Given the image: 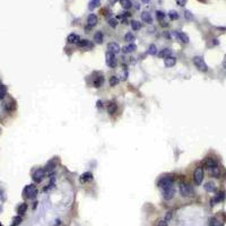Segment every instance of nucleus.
I'll use <instances>...</instances> for the list:
<instances>
[{
  "instance_id": "1",
  "label": "nucleus",
  "mask_w": 226,
  "mask_h": 226,
  "mask_svg": "<svg viewBox=\"0 0 226 226\" xmlns=\"http://www.w3.org/2000/svg\"><path fill=\"white\" fill-rule=\"evenodd\" d=\"M24 196L27 199H35L37 196V189L34 184H29L24 189Z\"/></svg>"
},
{
  "instance_id": "2",
  "label": "nucleus",
  "mask_w": 226,
  "mask_h": 226,
  "mask_svg": "<svg viewBox=\"0 0 226 226\" xmlns=\"http://www.w3.org/2000/svg\"><path fill=\"white\" fill-rule=\"evenodd\" d=\"M193 63H194V66H196L200 71L206 72V71L208 70V66L206 65V62H205V60L202 59V57H194V58H193Z\"/></svg>"
},
{
  "instance_id": "3",
  "label": "nucleus",
  "mask_w": 226,
  "mask_h": 226,
  "mask_svg": "<svg viewBox=\"0 0 226 226\" xmlns=\"http://www.w3.org/2000/svg\"><path fill=\"white\" fill-rule=\"evenodd\" d=\"M193 180H194V183L197 185H200L202 183V180H204V168L202 167H197L196 168L194 174H193Z\"/></svg>"
},
{
  "instance_id": "4",
  "label": "nucleus",
  "mask_w": 226,
  "mask_h": 226,
  "mask_svg": "<svg viewBox=\"0 0 226 226\" xmlns=\"http://www.w3.org/2000/svg\"><path fill=\"white\" fill-rule=\"evenodd\" d=\"M32 178H33L34 182H36V183L42 182L43 179L45 178V171H44L43 168H37L34 173H33V176H32Z\"/></svg>"
},
{
  "instance_id": "5",
  "label": "nucleus",
  "mask_w": 226,
  "mask_h": 226,
  "mask_svg": "<svg viewBox=\"0 0 226 226\" xmlns=\"http://www.w3.org/2000/svg\"><path fill=\"white\" fill-rule=\"evenodd\" d=\"M105 58H106V65H107L110 68H114V67L117 66V59H115L114 53L106 52Z\"/></svg>"
},
{
  "instance_id": "6",
  "label": "nucleus",
  "mask_w": 226,
  "mask_h": 226,
  "mask_svg": "<svg viewBox=\"0 0 226 226\" xmlns=\"http://www.w3.org/2000/svg\"><path fill=\"white\" fill-rule=\"evenodd\" d=\"M158 187L162 188V189H166V188L173 187V179H171V178H163L162 180H159Z\"/></svg>"
},
{
  "instance_id": "7",
  "label": "nucleus",
  "mask_w": 226,
  "mask_h": 226,
  "mask_svg": "<svg viewBox=\"0 0 226 226\" xmlns=\"http://www.w3.org/2000/svg\"><path fill=\"white\" fill-rule=\"evenodd\" d=\"M180 193L182 197H189L191 194V188L187 183H181L180 184Z\"/></svg>"
},
{
  "instance_id": "8",
  "label": "nucleus",
  "mask_w": 226,
  "mask_h": 226,
  "mask_svg": "<svg viewBox=\"0 0 226 226\" xmlns=\"http://www.w3.org/2000/svg\"><path fill=\"white\" fill-rule=\"evenodd\" d=\"M174 194H175V189H174V187H170V188L163 189V197H164L166 200H171L174 197Z\"/></svg>"
},
{
  "instance_id": "9",
  "label": "nucleus",
  "mask_w": 226,
  "mask_h": 226,
  "mask_svg": "<svg viewBox=\"0 0 226 226\" xmlns=\"http://www.w3.org/2000/svg\"><path fill=\"white\" fill-rule=\"evenodd\" d=\"M205 166H206L208 170H213V168H215V167H218V163L215 158L208 157V158L205 159Z\"/></svg>"
},
{
  "instance_id": "10",
  "label": "nucleus",
  "mask_w": 226,
  "mask_h": 226,
  "mask_svg": "<svg viewBox=\"0 0 226 226\" xmlns=\"http://www.w3.org/2000/svg\"><path fill=\"white\" fill-rule=\"evenodd\" d=\"M107 50H109V52L115 54V53L120 52V46H119V44L115 43V42H111V43L107 44Z\"/></svg>"
},
{
  "instance_id": "11",
  "label": "nucleus",
  "mask_w": 226,
  "mask_h": 226,
  "mask_svg": "<svg viewBox=\"0 0 226 226\" xmlns=\"http://www.w3.org/2000/svg\"><path fill=\"white\" fill-rule=\"evenodd\" d=\"M173 34L175 35L182 43H189V41H190V40H189V36L187 34H184V33H182V32H174Z\"/></svg>"
},
{
  "instance_id": "12",
  "label": "nucleus",
  "mask_w": 226,
  "mask_h": 226,
  "mask_svg": "<svg viewBox=\"0 0 226 226\" xmlns=\"http://www.w3.org/2000/svg\"><path fill=\"white\" fill-rule=\"evenodd\" d=\"M204 188H205V190L207 192H215L216 191V184L214 182H211V181H209L207 182L205 185H204Z\"/></svg>"
},
{
  "instance_id": "13",
  "label": "nucleus",
  "mask_w": 226,
  "mask_h": 226,
  "mask_svg": "<svg viewBox=\"0 0 226 226\" xmlns=\"http://www.w3.org/2000/svg\"><path fill=\"white\" fill-rule=\"evenodd\" d=\"M164 63H165V67H167V68L173 67L174 65L176 63V58H174V57H167V58H165V60H164Z\"/></svg>"
},
{
  "instance_id": "14",
  "label": "nucleus",
  "mask_w": 226,
  "mask_h": 226,
  "mask_svg": "<svg viewBox=\"0 0 226 226\" xmlns=\"http://www.w3.org/2000/svg\"><path fill=\"white\" fill-rule=\"evenodd\" d=\"M87 23H88L89 26H95L97 24V16L95 14H91L87 18Z\"/></svg>"
},
{
  "instance_id": "15",
  "label": "nucleus",
  "mask_w": 226,
  "mask_h": 226,
  "mask_svg": "<svg viewBox=\"0 0 226 226\" xmlns=\"http://www.w3.org/2000/svg\"><path fill=\"white\" fill-rule=\"evenodd\" d=\"M91 180H93V174L89 173V172H86V173L81 174V176H80V182L81 183L88 182V181H91Z\"/></svg>"
},
{
  "instance_id": "16",
  "label": "nucleus",
  "mask_w": 226,
  "mask_h": 226,
  "mask_svg": "<svg viewBox=\"0 0 226 226\" xmlns=\"http://www.w3.org/2000/svg\"><path fill=\"white\" fill-rule=\"evenodd\" d=\"M136 49H137L136 44L130 43L129 45H126V46H123V48H122V51H123L124 53H131V52H133Z\"/></svg>"
},
{
  "instance_id": "17",
  "label": "nucleus",
  "mask_w": 226,
  "mask_h": 226,
  "mask_svg": "<svg viewBox=\"0 0 226 226\" xmlns=\"http://www.w3.org/2000/svg\"><path fill=\"white\" fill-rule=\"evenodd\" d=\"M141 19H142V22H145L147 24H152V22H153V18L150 16V14L147 13V11H144L141 14Z\"/></svg>"
},
{
  "instance_id": "18",
  "label": "nucleus",
  "mask_w": 226,
  "mask_h": 226,
  "mask_svg": "<svg viewBox=\"0 0 226 226\" xmlns=\"http://www.w3.org/2000/svg\"><path fill=\"white\" fill-rule=\"evenodd\" d=\"M67 41H68V43H78L79 36L77 34H75V33H71V34L68 35Z\"/></svg>"
},
{
  "instance_id": "19",
  "label": "nucleus",
  "mask_w": 226,
  "mask_h": 226,
  "mask_svg": "<svg viewBox=\"0 0 226 226\" xmlns=\"http://www.w3.org/2000/svg\"><path fill=\"white\" fill-rule=\"evenodd\" d=\"M94 41H95L97 44H101L103 42V33L102 32H96L95 34H94Z\"/></svg>"
},
{
  "instance_id": "20",
  "label": "nucleus",
  "mask_w": 226,
  "mask_h": 226,
  "mask_svg": "<svg viewBox=\"0 0 226 226\" xmlns=\"http://www.w3.org/2000/svg\"><path fill=\"white\" fill-rule=\"evenodd\" d=\"M103 83H104V77L103 76H98L97 78L93 81V84H94V86L96 87V88H98V87H101L102 85H103Z\"/></svg>"
},
{
  "instance_id": "21",
  "label": "nucleus",
  "mask_w": 226,
  "mask_h": 226,
  "mask_svg": "<svg viewBox=\"0 0 226 226\" xmlns=\"http://www.w3.org/2000/svg\"><path fill=\"white\" fill-rule=\"evenodd\" d=\"M117 110H118V106H117L115 103H110L107 105V113L109 114H114L117 112Z\"/></svg>"
},
{
  "instance_id": "22",
  "label": "nucleus",
  "mask_w": 226,
  "mask_h": 226,
  "mask_svg": "<svg viewBox=\"0 0 226 226\" xmlns=\"http://www.w3.org/2000/svg\"><path fill=\"white\" fill-rule=\"evenodd\" d=\"M98 6H100V0H91L89 4H88V9L93 10V9H95Z\"/></svg>"
},
{
  "instance_id": "23",
  "label": "nucleus",
  "mask_w": 226,
  "mask_h": 226,
  "mask_svg": "<svg viewBox=\"0 0 226 226\" xmlns=\"http://www.w3.org/2000/svg\"><path fill=\"white\" fill-rule=\"evenodd\" d=\"M224 198H225V193H224V192H219L217 196H216V198L211 200V202H213V205H214V202H219V201L224 200Z\"/></svg>"
},
{
  "instance_id": "24",
  "label": "nucleus",
  "mask_w": 226,
  "mask_h": 226,
  "mask_svg": "<svg viewBox=\"0 0 226 226\" xmlns=\"http://www.w3.org/2000/svg\"><path fill=\"white\" fill-rule=\"evenodd\" d=\"M26 210H27V204H25V202H23V204H20V205L18 206V213H19L20 215L25 214Z\"/></svg>"
},
{
  "instance_id": "25",
  "label": "nucleus",
  "mask_w": 226,
  "mask_h": 226,
  "mask_svg": "<svg viewBox=\"0 0 226 226\" xmlns=\"http://www.w3.org/2000/svg\"><path fill=\"white\" fill-rule=\"evenodd\" d=\"M7 95V87L5 85H0V100L5 98Z\"/></svg>"
},
{
  "instance_id": "26",
  "label": "nucleus",
  "mask_w": 226,
  "mask_h": 226,
  "mask_svg": "<svg viewBox=\"0 0 226 226\" xmlns=\"http://www.w3.org/2000/svg\"><path fill=\"white\" fill-rule=\"evenodd\" d=\"M120 4H121V6L124 9H129V8H131V6H132L130 0H120Z\"/></svg>"
},
{
  "instance_id": "27",
  "label": "nucleus",
  "mask_w": 226,
  "mask_h": 226,
  "mask_svg": "<svg viewBox=\"0 0 226 226\" xmlns=\"http://www.w3.org/2000/svg\"><path fill=\"white\" fill-rule=\"evenodd\" d=\"M148 53L152 54V55H156L157 48L155 44H150V45H149V48H148Z\"/></svg>"
},
{
  "instance_id": "28",
  "label": "nucleus",
  "mask_w": 226,
  "mask_h": 226,
  "mask_svg": "<svg viewBox=\"0 0 226 226\" xmlns=\"http://www.w3.org/2000/svg\"><path fill=\"white\" fill-rule=\"evenodd\" d=\"M161 58H167V57H171V50L170 49H164L162 52H159L158 54Z\"/></svg>"
},
{
  "instance_id": "29",
  "label": "nucleus",
  "mask_w": 226,
  "mask_h": 226,
  "mask_svg": "<svg viewBox=\"0 0 226 226\" xmlns=\"http://www.w3.org/2000/svg\"><path fill=\"white\" fill-rule=\"evenodd\" d=\"M131 27H132L133 31H139L140 28H141V24H140L139 22H137V20H132L131 22Z\"/></svg>"
},
{
  "instance_id": "30",
  "label": "nucleus",
  "mask_w": 226,
  "mask_h": 226,
  "mask_svg": "<svg viewBox=\"0 0 226 226\" xmlns=\"http://www.w3.org/2000/svg\"><path fill=\"white\" fill-rule=\"evenodd\" d=\"M124 40L128 41V42H132V41H135V35L132 34L131 32H129V33H127L124 35Z\"/></svg>"
},
{
  "instance_id": "31",
  "label": "nucleus",
  "mask_w": 226,
  "mask_h": 226,
  "mask_svg": "<svg viewBox=\"0 0 226 226\" xmlns=\"http://www.w3.org/2000/svg\"><path fill=\"white\" fill-rule=\"evenodd\" d=\"M168 16H170V18H171L172 20H174V19H178V18H179V14H178V11H175V10H171V11L168 13Z\"/></svg>"
},
{
  "instance_id": "32",
  "label": "nucleus",
  "mask_w": 226,
  "mask_h": 226,
  "mask_svg": "<svg viewBox=\"0 0 226 226\" xmlns=\"http://www.w3.org/2000/svg\"><path fill=\"white\" fill-rule=\"evenodd\" d=\"M118 83H119V79H118V77L112 76V77L110 78V86H115Z\"/></svg>"
},
{
  "instance_id": "33",
  "label": "nucleus",
  "mask_w": 226,
  "mask_h": 226,
  "mask_svg": "<svg viewBox=\"0 0 226 226\" xmlns=\"http://www.w3.org/2000/svg\"><path fill=\"white\" fill-rule=\"evenodd\" d=\"M156 17H157V19L159 20V22H162L164 18H165V14L164 13H162V11H156Z\"/></svg>"
},
{
  "instance_id": "34",
  "label": "nucleus",
  "mask_w": 226,
  "mask_h": 226,
  "mask_svg": "<svg viewBox=\"0 0 226 226\" xmlns=\"http://www.w3.org/2000/svg\"><path fill=\"white\" fill-rule=\"evenodd\" d=\"M88 43H89V42H88V40H79L77 45L80 46V48H84V46H87Z\"/></svg>"
},
{
  "instance_id": "35",
  "label": "nucleus",
  "mask_w": 226,
  "mask_h": 226,
  "mask_svg": "<svg viewBox=\"0 0 226 226\" xmlns=\"http://www.w3.org/2000/svg\"><path fill=\"white\" fill-rule=\"evenodd\" d=\"M20 223H22V217L20 216H16L14 218V223L11 224V226H18Z\"/></svg>"
},
{
  "instance_id": "36",
  "label": "nucleus",
  "mask_w": 226,
  "mask_h": 226,
  "mask_svg": "<svg viewBox=\"0 0 226 226\" xmlns=\"http://www.w3.org/2000/svg\"><path fill=\"white\" fill-rule=\"evenodd\" d=\"M109 25H110V26H112V27H115L117 25H118L117 19H114V18H112V19H109Z\"/></svg>"
},
{
  "instance_id": "37",
  "label": "nucleus",
  "mask_w": 226,
  "mask_h": 226,
  "mask_svg": "<svg viewBox=\"0 0 226 226\" xmlns=\"http://www.w3.org/2000/svg\"><path fill=\"white\" fill-rule=\"evenodd\" d=\"M54 166H55V164H54V162H50V163H48V165H46V171H51V170H53L54 168Z\"/></svg>"
},
{
  "instance_id": "38",
  "label": "nucleus",
  "mask_w": 226,
  "mask_h": 226,
  "mask_svg": "<svg viewBox=\"0 0 226 226\" xmlns=\"http://www.w3.org/2000/svg\"><path fill=\"white\" fill-rule=\"evenodd\" d=\"M184 15H185V17L188 18V19H192V15L189 10H185V11H184Z\"/></svg>"
},
{
  "instance_id": "39",
  "label": "nucleus",
  "mask_w": 226,
  "mask_h": 226,
  "mask_svg": "<svg viewBox=\"0 0 226 226\" xmlns=\"http://www.w3.org/2000/svg\"><path fill=\"white\" fill-rule=\"evenodd\" d=\"M176 2L179 6H184L187 4V0H176Z\"/></svg>"
},
{
  "instance_id": "40",
  "label": "nucleus",
  "mask_w": 226,
  "mask_h": 226,
  "mask_svg": "<svg viewBox=\"0 0 226 226\" xmlns=\"http://www.w3.org/2000/svg\"><path fill=\"white\" fill-rule=\"evenodd\" d=\"M158 226H168V225H167L166 220H161V222L158 223Z\"/></svg>"
},
{
  "instance_id": "41",
  "label": "nucleus",
  "mask_w": 226,
  "mask_h": 226,
  "mask_svg": "<svg viewBox=\"0 0 226 226\" xmlns=\"http://www.w3.org/2000/svg\"><path fill=\"white\" fill-rule=\"evenodd\" d=\"M223 67L226 68V55L224 57V60H223Z\"/></svg>"
},
{
  "instance_id": "42",
  "label": "nucleus",
  "mask_w": 226,
  "mask_h": 226,
  "mask_svg": "<svg viewBox=\"0 0 226 226\" xmlns=\"http://www.w3.org/2000/svg\"><path fill=\"white\" fill-rule=\"evenodd\" d=\"M109 1H110V2H111V4H115V2H117V1H118V0H109Z\"/></svg>"
},
{
  "instance_id": "43",
  "label": "nucleus",
  "mask_w": 226,
  "mask_h": 226,
  "mask_svg": "<svg viewBox=\"0 0 226 226\" xmlns=\"http://www.w3.org/2000/svg\"><path fill=\"white\" fill-rule=\"evenodd\" d=\"M141 1H142V2H144V4H147V2H149V1H150V0H141Z\"/></svg>"
},
{
  "instance_id": "44",
  "label": "nucleus",
  "mask_w": 226,
  "mask_h": 226,
  "mask_svg": "<svg viewBox=\"0 0 226 226\" xmlns=\"http://www.w3.org/2000/svg\"><path fill=\"white\" fill-rule=\"evenodd\" d=\"M0 226H2V225H1V223H0Z\"/></svg>"
},
{
  "instance_id": "45",
  "label": "nucleus",
  "mask_w": 226,
  "mask_h": 226,
  "mask_svg": "<svg viewBox=\"0 0 226 226\" xmlns=\"http://www.w3.org/2000/svg\"><path fill=\"white\" fill-rule=\"evenodd\" d=\"M0 85H1V84H0Z\"/></svg>"
}]
</instances>
